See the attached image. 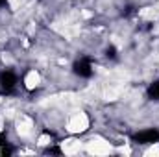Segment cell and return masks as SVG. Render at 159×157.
Wrapping results in <instances>:
<instances>
[{"instance_id": "obj_3", "label": "cell", "mask_w": 159, "mask_h": 157, "mask_svg": "<svg viewBox=\"0 0 159 157\" xmlns=\"http://www.w3.org/2000/svg\"><path fill=\"white\" fill-rule=\"evenodd\" d=\"M74 74L80 76V78H91L93 76V65H91V61L85 59V57H81L80 61H76L74 63Z\"/></svg>"}, {"instance_id": "obj_4", "label": "cell", "mask_w": 159, "mask_h": 157, "mask_svg": "<svg viewBox=\"0 0 159 157\" xmlns=\"http://www.w3.org/2000/svg\"><path fill=\"white\" fill-rule=\"evenodd\" d=\"M148 96H150V100H159V81H152L150 83Z\"/></svg>"}, {"instance_id": "obj_1", "label": "cell", "mask_w": 159, "mask_h": 157, "mask_svg": "<svg viewBox=\"0 0 159 157\" xmlns=\"http://www.w3.org/2000/svg\"><path fill=\"white\" fill-rule=\"evenodd\" d=\"M133 141L137 144H154V142L159 141V129H156V128H146V129L135 133Z\"/></svg>"}, {"instance_id": "obj_5", "label": "cell", "mask_w": 159, "mask_h": 157, "mask_svg": "<svg viewBox=\"0 0 159 157\" xmlns=\"http://www.w3.org/2000/svg\"><path fill=\"white\" fill-rule=\"evenodd\" d=\"M4 2H6V0H0V9H2V6H4Z\"/></svg>"}, {"instance_id": "obj_2", "label": "cell", "mask_w": 159, "mask_h": 157, "mask_svg": "<svg viewBox=\"0 0 159 157\" xmlns=\"http://www.w3.org/2000/svg\"><path fill=\"white\" fill-rule=\"evenodd\" d=\"M17 83H19V78H17V74L13 70H2L0 72V89L2 91L9 92V91H13L17 87Z\"/></svg>"}]
</instances>
